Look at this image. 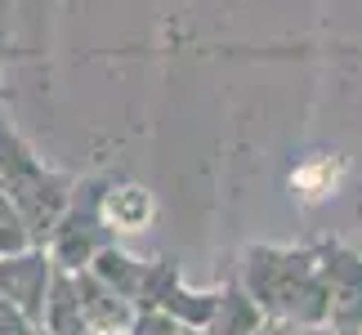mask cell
Instances as JSON below:
<instances>
[{"instance_id":"6da1fadb","label":"cell","mask_w":362,"mask_h":335,"mask_svg":"<svg viewBox=\"0 0 362 335\" xmlns=\"http://www.w3.org/2000/svg\"><path fill=\"white\" fill-rule=\"evenodd\" d=\"M242 286L259 300L269 322L327 327V273L322 246H250L242 264Z\"/></svg>"},{"instance_id":"7a4b0ae2","label":"cell","mask_w":362,"mask_h":335,"mask_svg":"<svg viewBox=\"0 0 362 335\" xmlns=\"http://www.w3.org/2000/svg\"><path fill=\"white\" fill-rule=\"evenodd\" d=\"M0 192L18 206V215L32 228V242L45 246L49 233L59 228L67 206L76 197V184L59 170H49L45 161L27 148V139L0 117Z\"/></svg>"},{"instance_id":"3957f363","label":"cell","mask_w":362,"mask_h":335,"mask_svg":"<svg viewBox=\"0 0 362 335\" xmlns=\"http://www.w3.org/2000/svg\"><path fill=\"white\" fill-rule=\"evenodd\" d=\"M112 237L117 233L103 219V184H86V188H76V197L67 206V215L59 219V228L49 233L45 250L63 273H86L94 269V259L107 246H117Z\"/></svg>"},{"instance_id":"277c9868","label":"cell","mask_w":362,"mask_h":335,"mask_svg":"<svg viewBox=\"0 0 362 335\" xmlns=\"http://www.w3.org/2000/svg\"><path fill=\"white\" fill-rule=\"evenodd\" d=\"M54 277H59V264L49 259L45 246H27L18 255H0V295L9 304H18L36 327L45 322Z\"/></svg>"},{"instance_id":"5b68a950","label":"cell","mask_w":362,"mask_h":335,"mask_svg":"<svg viewBox=\"0 0 362 335\" xmlns=\"http://www.w3.org/2000/svg\"><path fill=\"white\" fill-rule=\"evenodd\" d=\"M322 273H327V327L331 335H362V255L340 242L322 246Z\"/></svg>"},{"instance_id":"8992f818","label":"cell","mask_w":362,"mask_h":335,"mask_svg":"<svg viewBox=\"0 0 362 335\" xmlns=\"http://www.w3.org/2000/svg\"><path fill=\"white\" fill-rule=\"evenodd\" d=\"M103 219L112 233H144L157 219V201L139 184H103Z\"/></svg>"},{"instance_id":"52a82bcc","label":"cell","mask_w":362,"mask_h":335,"mask_svg":"<svg viewBox=\"0 0 362 335\" xmlns=\"http://www.w3.org/2000/svg\"><path fill=\"white\" fill-rule=\"evenodd\" d=\"M264 327H269V317H264L259 300L250 295V290L242 282H228L219 286V309L211 317V335H259Z\"/></svg>"},{"instance_id":"ba28073f","label":"cell","mask_w":362,"mask_h":335,"mask_svg":"<svg viewBox=\"0 0 362 335\" xmlns=\"http://www.w3.org/2000/svg\"><path fill=\"white\" fill-rule=\"evenodd\" d=\"M215 309H219V290H192L184 282H179L170 290V300H165V313H175L184 327H202V331L211 327Z\"/></svg>"},{"instance_id":"9c48e42d","label":"cell","mask_w":362,"mask_h":335,"mask_svg":"<svg viewBox=\"0 0 362 335\" xmlns=\"http://www.w3.org/2000/svg\"><path fill=\"white\" fill-rule=\"evenodd\" d=\"M27 246H36L32 228H27V219L18 215V206L0 192V255H18V250H27Z\"/></svg>"},{"instance_id":"30bf717a","label":"cell","mask_w":362,"mask_h":335,"mask_svg":"<svg viewBox=\"0 0 362 335\" xmlns=\"http://www.w3.org/2000/svg\"><path fill=\"white\" fill-rule=\"evenodd\" d=\"M179 331H184V322L165 309H139L130 322V335H179Z\"/></svg>"},{"instance_id":"8fae6325","label":"cell","mask_w":362,"mask_h":335,"mask_svg":"<svg viewBox=\"0 0 362 335\" xmlns=\"http://www.w3.org/2000/svg\"><path fill=\"white\" fill-rule=\"evenodd\" d=\"M0 335H40V327L18 309V304H9L0 295Z\"/></svg>"},{"instance_id":"7c38bea8","label":"cell","mask_w":362,"mask_h":335,"mask_svg":"<svg viewBox=\"0 0 362 335\" xmlns=\"http://www.w3.org/2000/svg\"><path fill=\"white\" fill-rule=\"evenodd\" d=\"M259 335H331V327H304V322H269Z\"/></svg>"},{"instance_id":"4fadbf2b","label":"cell","mask_w":362,"mask_h":335,"mask_svg":"<svg viewBox=\"0 0 362 335\" xmlns=\"http://www.w3.org/2000/svg\"><path fill=\"white\" fill-rule=\"evenodd\" d=\"M179 335H211V331H202V327H184Z\"/></svg>"}]
</instances>
